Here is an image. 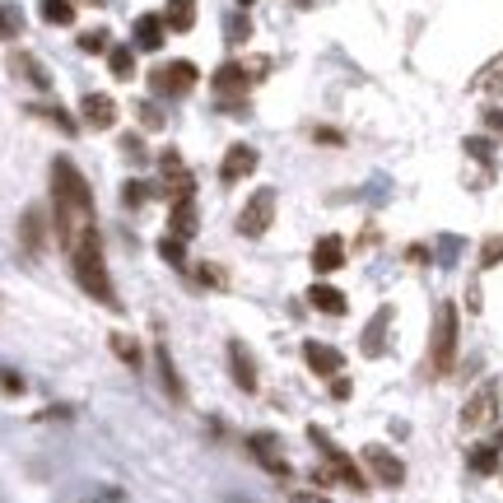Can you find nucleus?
<instances>
[{"instance_id": "obj_1", "label": "nucleus", "mask_w": 503, "mask_h": 503, "mask_svg": "<svg viewBox=\"0 0 503 503\" xmlns=\"http://www.w3.org/2000/svg\"><path fill=\"white\" fill-rule=\"evenodd\" d=\"M51 206H56V238H61V247H70L75 238L98 229L94 224V191L70 159L51 163Z\"/></svg>"}, {"instance_id": "obj_2", "label": "nucleus", "mask_w": 503, "mask_h": 503, "mask_svg": "<svg viewBox=\"0 0 503 503\" xmlns=\"http://www.w3.org/2000/svg\"><path fill=\"white\" fill-rule=\"evenodd\" d=\"M66 252H70V270L79 279V289L89 294V298H98V303H107V307H117V289H112V275H107V261H103V238H98V229H89L84 238H75Z\"/></svg>"}, {"instance_id": "obj_3", "label": "nucleus", "mask_w": 503, "mask_h": 503, "mask_svg": "<svg viewBox=\"0 0 503 503\" xmlns=\"http://www.w3.org/2000/svg\"><path fill=\"white\" fill-rule=\"evenodd\" d=\"M429 363H434V373H453V363H457V307L453 303H443L438 317H434Z\"/></svg>"}, {"instance_id": "obj_4", "label": "nucleus", "mask_w": 503, "mask_h": 503, "mask_svg": "<svg viewBox=\"0 0 503 503\" xmlns=\"http://www.w3.org/2000/svg\"><path fill=\"white\" fill-rule=\"evenodd\" d=\"M270 219H275V191L261 187V191H252V201L242 206V215H238V233L261 238V233L270 229Z\"/></svg>"}, {"instance_id": "obj_5", "label": "nucleus", "mask_w": 503, "mask_h": 503, "mask_svg": "<svg viewBox=\"0 0 503 503\" xmlns=\"http://www.w3.org/2000/svg\"><path fill=\"white\" fill-rule=\"evenodd\" d=\"M150 84H154L159 98H182V94L196 89V66L191 61H168V66H159L150 75Z\"/></svg>"}, {"instance_id": "obj_6", "label": "nucleus", "mask_w": 503, "mask_h": 503, "mask_svg": "<svg viewBox=\"0 0 503 503\" xmlns=\"http://www.w3.org/2000/svg\"><path fill=\"white\" fill-rule=\"evenodd\" d=\"M303 359H307V369H313L317 378H341V350L326 345V341H303Z\"/></svg>"}, {"instance_id": "obj_7", "label": "nucleus", "mask_w": 503, "mask_h": 503, "mask_svg": "<svg viewBox=\"0 0 503 503\" xmlns=\"http://www.w3.org/2000/svg\"><path fill=\"white\" fill-rule=\"evenodd\" d=\"M247 89H252V70L242 61H229V66L215 70V94L219 98H242Z\"/></svg>"}, {"instance_id": "obj_8", "label": "nucleus", "mask_w": 503, "mask_h": 503, "mask_svg": "<svg viewBox=\"0 0 503 503\" xmlns=\"http://www.w3.org/2000/svg\"><path fill=\"white\" fill-rule=\"evenodd\" d=\"M219 173H224V182L252 178V173H257V150H252V145H229V154H224V163H219Z\"/></svg>"}, {"instance_id": "obj_9", "label": "nucleus", "mask_w": 503, "mask_h": 503, "mask_svg": "<svg viewBox=\"0 0 503 503\" xmlns=\"http://www.w3.org/2000/svg\"><path fill=\"white\" fill-rule=\"evenodd\" d=\"M79 112H84V122L107 131V126H117V103H112L107 94H84L79 98Z\"/></svg>"}, {"instance_id": "obj_10", "label": "nucleus", "mask_w": 503, "mask_h": 503, "mask_svg": "<svg viewBox=\"0 0 503 503\" xmlns=\"http://www.w3.org/2000/svg\"><path fill=\"white\" fill-rule=\"evenodd\" d=\"M229 369H233V382H238L242 391H257V363H252V354H247L242 341L229 345Z\"/></svg>"}, {"instance_id": "obj_11", "label": "nucleus", "mask_w": 503, "mask_h": 503, "mask_svg": "<svg viewBox=\"0 0 503 503\" xmlns=\"http://www.w3.org/2000/svg\"><path fill=\"white\" fill-rule=\"evenodd\" d=\"M345 266V242L341 238H322L313 247V270L317 275H331V270H341Z\"/></svg>"}, {"instance_id": "obj_12", "label": "nucleus", "mask_w": 503, "mask_h": 503, "mask_svg": "<svg viewBox=\"0 0 503 503\" xmlns=\"http://www.w3.org/2000/svg\"><path fill=\"white\" fill-rule=\"evenodd\" d=\"M163 33H168V23L159 14H140L135 19V47L140 51H159L163 47Z\"/></svg>"}, {"instance_id": "obj_13", "label": "nucleus", "mask_w": 503, "mask_h": 503, "mask_svg": "<svg viewBox=\"0 0 503 503\" xmlns=\"http://www.w3.org/2000/svg\"><path fill=\"white\" fill-rule=\"evenodd\" d=\"M307 303H313L317 307V313H331V317H345V294L341 289H331V285H313V289H307Z\"/></svg>"}, {"instance_id": "obj_14", "label": "nucleus", "mask_w": 503, "mask_h": 503, "mask_svg": "<svg viewBox=\"0 0 503 503\" xmlns=\"http://www.w3.org/2000/svg\"><path fill=\"white\" fill-rule=\"evenodd\" d=\"M363 462H369V466H373V471L382 475L387 485H401V462L391 457L387 447H369V453H363Z\"/></svg>"}, {"instance_id": "obj_15", "label": "nucleus", "mask_w": 503, "mask_h": 503, "mask_svg": "<svg viewBox=\"0 0 503 503\" xmlns=\"http://www.w3.org/2000/svg\"><path fill=\"white\" fill-rule=\"evenodd\" d=\"M163 23L173 28V33H187V28H196V0H168Z\"/></svg>"}, {"instance_id": "obj_16", "label": "nucleus", "mask_w": 503, "mask_h": 503, "mask_svg": "<svg viewBox=\"0 0 503 503\" xmlns=\"http://www.w3.org/2000/svg\"><path fill=\"white\" fill-rule=\"evenodd\" d=\"M168 229H173L178 238H191V233H196V206H191V196H187V201H173V215H168Z\"/></svg>"}, {"instance_id": "obj_17", "label": "nucleus", "mask_w": 503, "mask_h": 503, "mask_svg": "<svg viewBox=\"0 0 503 503\" xmlns=\"http://www.w3.org/2000/svg\"><path fill=\"white\" fill-rule=\"evenodd\" d=\"M494 415V391H480V397H475L471 406H466V415H462V425L466 429H475V425H485V419Z\"/></svg>"}, {"instance_id": "obj_18", "label": "nucleus", "mask_w": 503, "mask_h": 503, "mask_svg": "<svg viewBox=\"0 0 503 503\" xmlns=\"http://www.w3.org/2000/svg\"><path fill=\"white\" fill-rule=\"evenodd\" d=\"M38 10H42V19L56 23V28L75 23V5H70V0H38Z\"/></svg>"}, {"instance_id": "obj_19", "label": "nucleus", "mask_w": 503, "mask_h": 503, "mask_svg": "<svg viewBox=\"0 0 503 503\" xmlns=\"http://www.w3.org/2000/svg\"><path fill=\"white\" fill-rule=\"evenodd\" d=\"M23 33V10L19 5H0V42H14Z\"/></svg>"}, {"instance_id": "obj_20", "label": "nucleus", "mask_w": 503, "mask_h": 503, "mask_svg": "<svg viewBox=\"0 0 503 503\" xmlns=\"http://www.w3.org/2000/svg\"><path fill=\"white\" fill-rule=\"evenodd\" d=\"M107 66H112V75H117V79H131L135 75V47H112L107 51Z\"/></svg>"}, {"instance_id": "obj_21", "label": "nucleus", "mask_w": 503, "mask_h": 503, "mask_svg": "<svg viewBox=\"0 0 503 503\" xmlns=\"http://www.w3.org/2000/svg\"><path fill=\"white\" fill-rule=\"evenodd\" d=\"M159 257H163L168 266H178V270H182V266H187V238H178V233H168V238L159 242Z\"/></svg>"}, {"instance_id": "obj_22", "label": "nucleus", "mask_w": 503, "mask_h": 503, "mask_svg": "<svg viewBox=\"0 0 503 503\" xmlns=\"http://www.w3.org/2000/svg\"><path fill=\"white\" fill-rule=\"evenodd\" d=\"M387 322H391V307H382V313L373 317L369 335H363V354H378V350H382V335H387Z\"/></svg>"}, {"instance_id": "obj_23", "label": "nucleus", "mask_w": 503, "mask_h": 503, "mask_svg": "<svg viewBox=\"0 0 503 503\" xmlns=\"http://www.w3.org/2000/svg\"><path fill=\"white\" fill-rule=\"evenodd\" d=\"M159 373H163L168 397H178V401H182V391H187V387H182V378H178V369H173V359H168V350H163V345H159Z\"/></svg>"}, {"instance_id": "obj_24", "label": "nucleus", "mask_w": 503, "mask_h": 503, "mask_svg": "<svg viewBox=\"0 0 503 503\" xmlns=\"http://www.w3.org/2000/svg\"><path fill=\"white\" fill-rule=\"evenodd\" d=\"M112 354L135 369V363H140V341H131V335H122V331H112Z\"/></svg>"}, {"instance_id": "obj_25", "label": "nucleus", "mask_w": 503, "mask_h": 503, "mask_svg": "<svg viewBox=\"0 0 503 503\" xmlns=\"http://www.w3.org/2000/svg\"><path fill=\"white\" fill-rule=\"evenodd\" d=\"M23 242H28V252H42V210L23 215Z\"/></svg>"}, {"instance_id": "obj_26", "label": "nucleus", "mask_w": 503, "mask_h": 503, "mask_svg": "<svg viewBox=\"0 0 503 503\" xmlns=\"http://www.w3.org/2000/svg\"><path fill=\"white\" fill-rule=\"evenodd\" d=\"M475 89H503V56H494V61L475 75Z\"/></svg>"}, {"instance_id": "obj_27", "label": "nucleus", "mask_w": 503, "mask_h": 503, "mask_svg": "<svg viewBox=\"0 0 503 503\" xmlns=\"http://www.w3.org/2000/svg\"><path fill=\"white\" fill-rule=\"evenodd\" d=\"M79 47L84 51H112V33H107V28H89V33H79Z\"/></svg>"}, {"instance_id": "obj_28", "label": "nucleus", "mask_w": 503, "mask_h": 503, "mask_svg": "<svg viewBox=\"0 0 503 503\" xmlns=\"http://www.w3.org/2000/svg\"><path fill=\"white\" fill-rule=\"evenodd\" d=\"M14 70H23L28 79L38 84V89H47V70H42V66L33 61V56H23V51H19V56H14Z\"/></svg>"}, {"instance_id": "obj_29", "label": "nucleus", "mask_w": 503, "mask_h": 503, "mask_svg": "<svg viewBox=\"0 0 503 503\" xmlns=\"http://www.w3.org/2000/svg\"><path fill=\"white\" fill-rule=\"evenodd\" d=\"M135 117H140V122H145L150 131H159V126H163V112H159L154 103H135Z\"/></svg>"}, {"instance_id": "obj_30", "label": "nucleus", "mask_w": 503, "mask_h": 503, "mask_svg": "<svg viewBox=\"0 0 503 503\" xmlns=\"http://www.w3.org/2000/svg\"><path fill=\"white\" fill-rule=\"evenodd\" d=\"M503 261V238H489L485 247H480V266L489 270V266H498Z\"/></svg>"}, {"instance_id": "obj_31", "label": "nucleus", "mask_w": 503, "mask_h": 503, "mask_svg": "<svg viewBox=\"0 0 503 503\" xmlns=\"http://www.w3.org/2000/svg\"><path fill=\"white\" fill-rule=\"evenodd\" d=\"M145 196H150V187H140V182H126V187H122V201H126L131 210H135L140 201H145Z\"/></svg>"}, {"instance_id": "obj_32", "label": "nucleus", "mask_w": 503, "mask_h": 503, "mask_svg": "<svg viewBox=\"0 0 503 503\" xmlns=\"http://www.w3.org/2000/svg\"><path fill=\"white\" fill-rule=\"evenodd\" d=\"M471 466H475V471H494V453H489V447H480V453H471Z\"/></svg>"}, {"instance_id": "obj_33", "label": "nucleus", "mask_w": 503, "mask_h": 503, "mask_svg": "<svg viewBox=\"0 0 503 503\" xmlns=\"http://www.w3.org/2000/svg\"><path fill=\"white\" fill-rule=\"evenodd\" d=\"M485 126H489V131H503V107H489V112H485Z\"/></svg>"}, {"instance_id": "obj_34", "label": "nucleus", "mask_w": 503, "mask_h": 503, "mask_svg": "<svg viewBox=\"0 0 503 503\" xmlns=\"http://www.w3.org/2000/svg\"><path fill=\"white\" fill-rule=\"evenodd\" d=\"M229 38H233V42L247 38V19H233V23H229Z\"/></svg>"}, {"instance_id": "obj_35", "label": "nucleus", "mask_w": 503, "mask_h": 503, "mask_svg": "<svg viewBox=\"0 0 503 503\" xmlns=\"http://www.w3.org/2000/svg\"><path fill=\"white\" fill-rule=\"evenodd\" d=\"M331 391H335V401H345L350 397V382L345 378H331Z\"/></svg>"}, {"instance_id": "obj_36", "label": "nucleus", "mask_w": 503, "mask_h": 503, "mask_svg": "<svg viewBox=\"0 0 503 503\" xmlns=\"http://www.w3.org/2000/svg\"><path fill=\"white\" fill-rule=\"evenodd\" d=\"M201 279H206V285H219L224 270H219V266H206V270H201Z\"/></svg>"}, {"instance_id": "obj_37", "label": "nucleus", "mask_w": 503, "mask_h": 503, "mask_svg": "<svg viewBox=\"0 0 503 503\" xmlns=\"http://www.w3.org/2000/svg\"><path fill=\"white\" fill-rule=\"evenodd\" d=\"M238 5H252V0H238Z\"/></svg>"}]
</instances>
